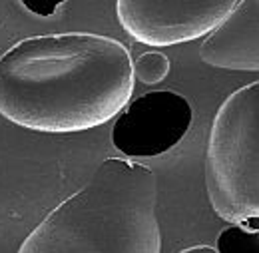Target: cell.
<instances>
[{"instance_id": "9c48e42d", "label": "cell", "mask_w": 259, "mask_h": 253, "mask_svg": "<svg viewBox=\"0 0 259 253\" xmlns=\"http://www.w3.org/2000/svg\"><path fill=\"white\" fill-rule=\"evenodd\" d=\"M22 6L38 16H52L64 6V2H38V4L36 2H22Z\"/></svg>"}, {"instance_id": "52a82bcc", "label": "cell", "mask_w": 259, "mask_h": 253, "mask_svg": "<svg viewBox=\"0 0 259 253\" xmlns=\"http://www.w3.org/2000/svg\"><path fill=\"white\" fill-rule=\"evenodd\" d=\"M218 253H259L257 220L235 223L224 229L218 237Z\"/></svg>"}, {"instance_id": "ba28073f", "label": "cell", "mask_w": 259, "mask_h": 253, "mask_svg": "<svg viewBox=\"0 0 259 253\" xmlns=\"http://www.w3.org/2000/svg\"><path fill=\"white\" fill-rule=\"evenodd\" d=\"M134 80L142 84H158L169 72V58L162 52H146L134 62Z\"/></svg>"}, {"instance_id": "5b68a950", "label": "cell", "mask_w": 259, "mask_h": 253, "mask_svg": "<svg viewBox=\"0 0 259 253\" xmlns=\"http://www.w3.org/2000/svg\"><path fill=\"white\" fill-rule=\"evenodd\" d=\"M192 120L194 110L184 96L154 90L124 108L112 128V144L130 161L158 158L184 140Z\"/></svg>"}, {"instance_id": "7a4b0ae2", "label": "cell", "mask_w": 259, "mask_h": 253, "mask_svg": "<svg viewBox=\"0 0 259 253\" xmlns=\"http://www.w3.org/2000/svg\"><path fill=\"white\" fill-rule=\"evenodd\" d=\"M156 207L154 170L108 158L34 227L18 253H162Z\"/></svg>"}, {"instance_id": "8992f818", "label": "cell", "mask_w": 259, "mask_h": 253, "mask_svg": "<svg viewBox=\"0 0 259 253\" xmlns=\"http://www.w3.org/2000/svg\"><path fill=\"white\" fill-rule=\"evenodd\" d=\"M199 58L222 70L257 72L259 68V2L237 0L226 20L207 34Z\"/></svg>"}, {"instance_id": "3957f363", "label": "cell", "mask_w": 259, "mask_h": 253, "mask_svg": "<svg viewBox=\"0 0 259 253\" xmlns=\"http://www.w3.org/2000/svg\"><path fill=\"white\" fill-rule=\"evenodd\" d=\"M205 190L229 223L259 220V82L226 98L207 138Z\"/></svg>"}, {"instance_id": "277c9868", "label": "cell", "mask_w": 259, "mask_h": 253, "mask_svg": "<svg viewBox=\"0 0 259 253\" xmlns=\"http://www.w3.org/2000/svg\"><path fill=\"white\" fill-rule=\"evenodd\" d=\"M237 0H120L116 18L126 34L148 46H176L215 30Z\"/></svg>"}, {"instance_id": "30bf717a", "label": "cell", "mask_w": 259, "mask_h": 253, "mask_svg": "<svg viewBox=\"0 0 259 253\" xmlns=\"http://www.w3.org/2000/svg\"><path fill=\"white\" fill-rule=\"evenodd\" d=\"M178 253H218L211 245H194V247H188V249H182Z\"/></svg>"}, {"instance_id": "6da1fadb", "label": "cell", "mask_w": 259, "mask_h": 253, "mask_svg": "<svg viewBox=\"0 0 259 253\" xmlns=\"http://www.w3.org/2000/svg\"><path fill=\"white\" fill-rule=\"evenodd\" d=\"M134 60L92 32L30 36L0 54V116L42 134L104 126L134 92Z\"/></svg>"}]
</instances>
